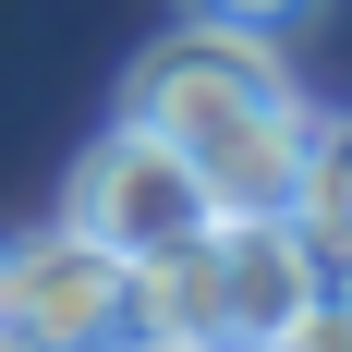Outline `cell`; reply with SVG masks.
I'll use <instances>...</instances> for the list:
<instances>
[{
  "label": "cell",
  "instance_id": "277c9868",
  "mask_svg": "<svg viewBox=\"0 0 352 352\" xmlns=\"http://www.w3.org/2000/svg\"><path fill=\"white\" fill-rule=\"evenodd\" d=\"M12 328L36 352H122L146 328V267L109 255V243H85L61 219V231L12 243Z\"/></svg>",
  "mask_w": 352,
  "mask_h": 352
},
{
  "label": "cell",
  "instance_id": "3957f363",
  "mask_svg": "<svg viewBox=\"0 0 352 352\" xmlns=\"http://www.w3.org/2000/svg\"><path fill=\"white\" fill-rule=\"evenodd\" d=\"M61 219L85 231V243H109V255H134V267H158V255H182L195 231H219V195H207V170H195L170 134H146L134 109H122V122L73 158Z\"/></svg>",
  "mask_w": 352,
  "mask_h": 352
},
{
  "label": "cell",
  "instance_id": "6da1fadb",
  "mask_svg": "<svg viewBox=\"0 0 352 352\" xmlns=\"http://www.w3.org/2000/svg\"><path fill=\"white\" fill-rule=\"evenodd\" d=\"M146 134H170L195 170H207L219 219L243 207H292V170H304V134L316 109L292 98V73L267 36H231V25H195L182 12L158 49L134 61V98H122Z\"/></svg>",
  "mask_w": 352,
  "mask_h": 352
},
{
  "label": "cell",
  "instance_id": "9c48e42d",
  "mask_svg": "<svg viewBox=\"0 0 352 352\" xmlns=\"http://www.w3.org/2000/svg\"><path fill=\"white\" fill-rule=\"evenodd\" d=\"M0 328H12V243H0Z\"/></svg>",
  "mask_w": 352,
  "mask_h": 352
},
{
  "label": "cell",
  "instance_id": "ba28073f",
  "mask_svg": "<svg viewBox=\"0 0 352 352\" xmlns=\"http://www.w3.org/2000/svg\"><path fill=\"white\" fill-rule=\"evenodd\" d=\"M122 352H182V340H170V328H134V340H122Z\"/></svg>",
  "mask_w": 352,
  "mask_h": 352
},
{
  "label": "cell",
  "instance_id": "7a4b0ae2",
  "mask_svg": "<svg viewBox=\"0 0 352 352\" xmlns=\"http://www.w3.org/2000/svg\"><path fill=\"white\" fill-rule=\"evenodd\" d=\"M316 292H328V255L280 207H243L146 267V328H170L182 352H280V328Z\"/></svg>",
  "mask_w": 352,
  "mask_h": 352
},
{
  "label": "cell",
  "instance_id": "5b68a950",
  "mask_svg": "<svg viewBox=\"0 0 352 352\" xmlns=\"http://www.w3.org/2000/svg\"><path fill=\"white\" fill-rule=\"evenodd\" d=\"M280 219L328 255V267H352V109L304 134V170H292V207Z\"/></svg>",
  "mask_w": 352,
  "mask_h": 352
},
{
  "label": "cell",
  "instance_id": "8992f818",
  "mask_svg": "<svg viewBox=\"0 0 352 352\" xmlns=\"http://www.w3.org/2000/svg\"><path fill=\"white\" fill-rule=\"evenodd\" d=\"M195 25H231V36H267V49H292V36H316L328 0H182Z\"/></svg>",
  "mask_w": 352,
  "mask_h": 352
},
{
  "label": "cell",
  "instance_id": "52a82bcc",
  "mask_svg": "<svg viewBox=\"0 0 352 352\" xmlns=\"http://www.w3.org/2000/svg\"><path fill=\"white\" fill-rule=\"evenodd\" d=\"M280 352H352V304H340V292H316V304L280 328Z\"/></svg>",
  "mask_w": 352,
  "mask_h": 352
}]
</instances>
